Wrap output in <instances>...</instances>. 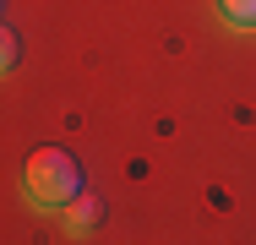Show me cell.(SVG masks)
<instances>
[{
  "label": "cell",
  "mask_w": 256,
  "mask_h": 245,
  "mask_svg": "<svg viewBox=\"0 0 256 245\" xmlns=\"http://www.w3.org/2000/svg\"><path fill=\"white\" fill-rule=\"evenodd\" d=\"M76 191H88V186H82V164L66 147H33L28 152V164H22V196H28V207L60 212Z\"/></svg>",
  "instance_id": "6da1fadb"
},
{
  "label": "cell",
  "mask_w": 256,
  "mask_h": 245,
  "mask_svg": "<svg viewBox=\"0 0 256 245\" xmlns=\"http://www.w3.org/2000/svg\"><path fill=\"white\" fill-rule=\"evenodd\" d=\"M98 224H104V202H98L93 191H76L71 202H66V207H60V229H66L71 240H82V234H93Z\"/></svg>",
  "instance_id": "7a4b0ae2"
},
{
  "label": "cell",
  "mask_w": 256,
  "mask_h": 245,
  "mask_svg": "<svg viewBox=\"0 0 256 245\" xmlns=\"http://www.w3.org/2000/svg\"><path fill=\"white\" fill-rule=\"evenodd\" d=\"M212 6H218V16H224L229 28L256 33V0H212Z\"/></svg>",
  "instance_id": "3957f363"
},
{
  "label": "cell",
  "mask_w": 256,
  "mask_h": 245,
  "mask_svg": "<svg viewBox=\"0 0 256 245\" xmlns=\"http://www.w3.org/2000/svg\"><path fill=\"white\" fill-rule=\"evenodd\" d=\"M16 60H22V38L0 22V76H11V71H16Z\"/></svg>",
  "instance_id": "277c9868"
},
{
  "label": "cell",
  "mask_w": 256,
  "mask_h": 245,
  "mask_svg": "<svg viewBox=\"0 0 256 245\" xmlns=\"http://www.w3.org/2000/svg\"><path fill=\"white\" fill-rule=\"evenodd\" d=\"M0 6H6V0H0Z\"/></svg>",
  "instance_id": "5b68a950"
}]
</instances>
